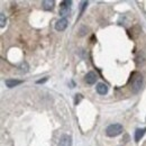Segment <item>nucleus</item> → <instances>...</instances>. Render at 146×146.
<instances>
[{"instance_id": "obj_1", "label": "nucleus", "mask_w": 146, "mask_h": 146, "mask_svg": "<svg viewBox=\"0 0 146 146\" xmlns=\"http://www.w3.org/2000/svg\"><path fill=\"white\" fill-rule=\"evenodd\" d=\"M143 83H144V78L141 73L135 72L133 73L131 75V79H130V90L133 93H137V92L141 91L142 87H143Z\"/></svg>"}, {"instance_id": "obj_2", "label": "nucleus", "mask_w": 146, "mask_h": 146, "mask_svg": "<svg viewBox=\"0 0 146 146\" xmlns=\"http://www.w3.org/2000/svg\"><path fill=\"white\" fill-rule=\"evenodd\" d=\"M123 133V125L120 124H112L109 125L107 129H106V134L109 136V137H115V136H118Z\"/></svg>"}, {"instance_id": "obj_3", "label": "nucleus", "mask_w": 146, "mask_h": 146, "mask_svg": "<svg viewBox=\"0 0 146 146\" xmlns=\"http://www.w3.org/2000/svg\"><path fill=\"white\" fill-rule=\"evenodd\" d=\"M71 5H72V1H70V0L62 1V2H61V6H60V16L66 17V16L70 14Z\"/></svg>"}, {"instance_id": "obj_4", "label": "nucleus", "mask_w": 146, "mask_h": 146, "mask_svg": "<svg viewBox=\"0 0 146 146\" xmlns=\"http://www.w3.org/2000/svg\"><path fill=\"white\" fill-rule=\"evenodd\" d=\"M58 146H72V137L70 135H63L60 138Z\"/></svg>"}, {"instance_id": "obj_5", "label": "nucleus", "mask_w": 146, "mask_h": 146, "mask_svg": "<svg viewBox=\"0 0 146 146\" xmlns=\"http://www.w3.org/2000/svg\"><path fill=\"white\" fill-rule=\"evenodd\" d=\"M66 27H68V20L65 18H62L60 19V20H57L56 24H55V29L57 32H63Z\"/></svg>"}, {"instance_id": "obj_6", "label": "nucleus", "mask_w": 146, "mask_h": 146, "mask_svg": "<svg viewBox=\"0 0 146 146\" xmlns=\"http://www.w3.org/2000/svg\"><path fill=\"white\" fill-rule=\"evenodd\" d=\"M97 74L94 72H89L87 73V75H86V82L88 83V84H94L96 83V81H97Z\"/></svg>"}, {"instance_id": "obj_7", "label": "nucleus", "mask_w": 146, "mask_h": 146, "mask_svg": "<svg viewBox=\"0 0 146 146\" xmlns=\"http://www.w3.org/2000/svg\"><path fill=\"white\" fill-rule=\"evenodd\" d=\"M54 0H44L42 2V7L44 10H52L54 8Z\"/></svg>"}, {"instance_id": "obj_8", "label": "nucleus", "mask_w": 146, "mask_h": 146, "mask_svg": "<svg viewBox=\"0 0 146 146\" xmlns=\"http://www.w3.org/2000/svg\"><path fill=\"white\" fill-rule=\"evenodd\" d=\"M5 83H6V86H7L8 88H14V87L20 84L21 81H20V80H16V79H7V80L5 81Z\"/></svg>"}, {"instance_id": "obj_9", "label": "nucleus", "mask_w": 146, "mask_h": 146, "mask_svg": "<svg viewBox=\"0 0 146 146\" xmlns=\"http://www.w3.org/2000/svg\"><path fill=\"white\" fill-rule=\"evenodd\" d=\"M97 92L99 94H106L108 92V87L105 83H98L97 84Z\"/></svg>"}, {"instance_id": "obj_10", "label": "nucleus", "mask_w": 146, "mask_h": 146, "mask_svg": "<svg viewBox=\"0 0 146 146\" xmlns=\"http://www.w3.org/2000/svg\"><path fill=\"white\" fill-rule=\"evenodd\" d=\"M145 131H146V128L137 129V130L135 131V141H136V142H139V141H141V138L144 136Z\"/></svg>"}, {"instance_id": "obj_11", "label": "nucleus", "mask_w": 146, "mask_h": 146, "mask_svg": "<svg viewBox=\"0 0 146 146\" xmlns=\"http://www.w3.org/2000/svg\"><path fill=\"white\" fill-rule=\"evenodd\" d=\"M28 69H29V66H28V64L26 63V62H23L20 65H19V71L23 73H26L28 72Z\"/></svg>"}, {"instance_id": "obj_12", "label": "nucleus", "mask_w": 146, "mask_h": 146, "mask_svg": "<svg viewBox=\"0 0 146 146\" xmlns=\"http://www.w3.org/2000/svg\"><path fill=\"white\" fill-rule=\"evenodd\" d=\"M5 25H6V17H5V15L1 13V14H0V26H1V27H5Z\"/></svg>"}, {"instance_id": "obj_13", "label": "nucleus", "mask_w": 146, "mask_h": 146, "mask_svg": "<svg viewBox=\"0 0 146 146\" xmlns=\"http://www.w3.org/2000/svg\"><path fill=\"white\" fill-rule=\"evenodd\" d=\"M81 99H82V96L81 94H75V99H74V104L75 105H78L80 101H81Z\"/></svg>"}, {"instance_id": "obj_14", "label": "nucleus", "mask_w": 146, "mask_h": 146, "mask_svg": "<svg viewBox=\"0 0 146 146\" xmlns=\"http://www.w3.org/2000/svg\"><path fill=\"white\" fill-rule=\"evenodd\" d=\"M88 6V2L87 1H83L82 3H81V11H80V14H82L83 13V10H84V8Z\"/></svg>"}, {"instance_id": "obj_15", "label": "nucleus", "mask_w": 146, "mask_h": 146, "mask_svg": "<svg viewBox=\"0 0 146 146\" xmlns=\"http://www.w3.org/2000/svg\"><path fill=\"white\" fill-rule=\"evenodd\" d=\"M47 80H48V78L46 76V78H44V79H40V80H37V81H36V83H37V84H40V83H45V82H46Z\"/></svg>"}]
</instances>
